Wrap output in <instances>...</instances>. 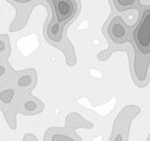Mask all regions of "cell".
<instances>
[{
	"mask_svg": "<svg viewBox=\"0 0 150 141\" xmlns=\"http://www.w3.org/2000/svg\"><path fill=\"white\" fill-rule=\"evenodd\" d=\"M109 33H110L111 39H112L116 43H121V42L123 41V39L127 36L125 27H124V25H123V21H122L120 18L114 19V21H112L111 25H110Z\"/></svg>",
	"mask_w": 150,
	"mask_h": 141,
	"instance_id": "cell-2",
	"label": "cell"
},
{
	"mask_svg": "<svg viewBox=\"0 0 150 141\" xmlns=\"http://www.w3.org/2000/svg\"><path fill=\"white\" fill-rule=\"evenodd\" d=\"M137 0H115L116 2V6L120 8V9H124L127 7H130L132 6Z\"/></svg>",
	"mask_w": 150,
	"mask_h": 141,
	"instance_id": "cell-3",
	"label": "cell"
},
{
	"mask_svg": "<svg viewBox=\"0 0 150 141\" xmlns=\"http://www.w3.org/2000/svg\"><path fill=\"white\" fill-rule=\"evenodd\" d=\"M134 40L137 48L143 53H150V9L145 11L134 32Z\"/></svg>",
	"mask_w": 150,
	"mask_h": 141,
	"instance_id": "cell-1",
	"label": "cell"
}]
</instances>
